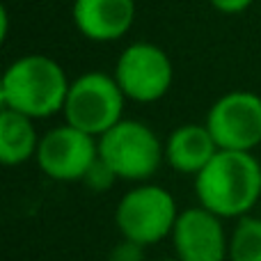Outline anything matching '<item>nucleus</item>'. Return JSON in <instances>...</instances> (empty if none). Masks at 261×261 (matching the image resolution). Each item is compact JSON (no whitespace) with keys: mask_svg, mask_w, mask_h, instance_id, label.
I'll return each instance as SVG.
<instances>
[{"mask_svg":"<svg viewBox=\"0 0 261 261\" xmlns=\"http://www.w3.org/2000/svg\"><path fill=\"white\" fill-rule=\"evenodd\" d=\"M71 81L48 55H23L5 69L0 83L3 108L30 119H48L64 110Z\"/></svg>","mask_w":261,"mask_h":261,"instance_id":"f03ea898","label":"nucleus"},{"mask_svg":"<svg viewBox=\"0 0 261 261\" xmlns=\"http://www.w3.org/2000/svg\"><path fill=\"white\" fill-rule=\"evenodd\" d=\"M142 250H144V245L128 241V239H122V243H117L110 250L108 261H142Z\"/></svg>","mask_w":261,"mask_h":261,"instance_id":"2eb2a0df","label":"nucleus"},{"mask_svg":"<svg viewBox=\"0 0 261 261\" xmlns=\"http://www.w3.org/2000/svg\"><path fill=\"white\" fill-rule=\"evenodd\" d=\"M213 140L227 151H252L261 144V96L236 90L211 106L204 122Z\"/></svg>","mask_w":261,"mask_h":261,"instance_id":"0eeeda50","label":"nucleus"},{"mask_svg":"<svg viewBox=\"0 0 261 261\" xmlns=\"http://www.w3.org/2000/svg\"><path fill=\"white\" fill-rule=\"evenodd\" d=\"M220 151L206 124H184L174 128L165 142V161L181 174L197 176Z\"/></svg>","mask_w":261,"mask_h":261,"instance_id":"9b49d317","label":"nucleus"},{"mask_svg":"<svg viewBox=\"0 0 261 261\" xmlns=\"http://www.w3.org/2000/svg\"><path fill=\"white\" fill-rule=\"evenodd\" d=\"M96 142L99 158L117 179L124 181H147L156 174L165 158L161 138L147 124L135 119H122L96 138Z\"/></svg>","mask_w":261,"mask_h":261,"instance_id":"7ed1b4c3","label":"nucleus"},{"mask_svg":"<svg viewBox=\"0 0 261 261\" xmlns=\"http://www.w3.org/2000/svg\"><path fill=\"white\" fill-rule=\"evenodd\" d=\"M113 76L128 101L153 103L170 92L174 67L161 46L138 41L122 50Z\"/></svg>","mask_w":261,"mask_h":261,"instance_id":"423d86ee","label":"nucleus"},{"mask_svg":"<svg viewBox=\"0 0 261 261\" xmlns=\"http://www.w3.org/2000/svg\"><path fill=\"white\" fill-rule=\"evenodd\" d=\"M156 261H179V259L174 257V259H156Z\"/></svg>","mask_w":261,"mask_h":261,"instance_id":"f3484780","label":"nucleus"},{"mask_svg":"<svg viewBox=\"0 0 261 261\" xmlns=\"http://www.w3.org/2000/svg\"><path fill=\"white\" fill-rule=\"evenodd\" d=\"M99 158V142L85 130L62 124L41 135L37 163L55 181H83Z\"/></svg>","mask_w":261,"mask_h":261,"instance_id":"6e6552de","label":"nucleus"},{"mask_svg":"<svg viewBox=\"0 0 261 261\" xmlns=\"http://www.w3.org/2000/svg\"><path fill=\"white\" fill-rule=\"evenodd\" d=\"M39 140L41 138L35 130V119L16 110L3 108L0 113V161L5 165L14 167L37 156Z\"/></svg>","mask_w":261,"mask_h":261,"instance_id":"f8f14e48","label":"nucleus"},{"mask_svg":"<svg viewBox=\"0 0 261 261\" xmlns=\"http://www.w3.org/2000/svg\"><path fill=\"white\" fill-rule=\"evenodd\" d=\"M218 12L222 14H241L254 3V0H208Z\"/></svg>","mask_w":261,"mask_h":261,"instance_id":"dca6fc26","label":"nucleus"},{"mask_svg":"<svg viewBox=\"0 0 261 261\" xmlns=\"http://www.w3.org/2000/svg\"><path fill=\"white\" fill-rule=\"evenodd\" d=\"M124 103L126 96L115 76L106 71H87L71 81L62 115L67 124L101 138L124 119Z\"/></svg>","mask_w":261,"mask_h":261,"instance_id":"20e7f679","label":"nucleus"},{"mask_svg":"<svg viewBox=\"0 0 261 261\" xmlns=\"http://www.w3.org/2000/svg\"><path fill=\"white\" fill-rule=\"evenodd\" d=\"M78 32L90 41H115L130 30L135 18L133 0H76L71 9Z\"/></svg>","mask_w":261,"mask_h":261,"instance_id":"9d476101","label":"nucleus"},{"mask_svg":"<svg viewBox=\"0 0 261 261\" xmlns=\"http://www.w3.org/2000/svg\"><path fill=\"white\" fill-rule=\"evenodd\" d=\"M115 179H117V176L110 172V167L106 165L101 158H96V163L92 165V170L87 172V176L83 181H85L90 188H94V190H106Z\"/></svg>","mask_w":261,"mask_h":261,"instance_id":"4468645a","label":"nucleus"},{"mask_svg":"<svg viewBox=\"0 0 261 261\" xmlns=\"http://www.w3.org/2000/svg\"><path fill=\"white\" fill-rule=\"evenodd\" d=\"M199 206L225 218H243L261 197V163L252 151L220 149L195 176Z\"/></svg>","mask_w":261,"mask_h":261,"instance_id":"f257e3e1","label":"nucleus"},{"mask_svg":"<svg viewBox=\"0 0 261 261\" xmlns=\"http://www.w3.org/2000/svg\"><path fill=\"white\" fill-rule=\"evenodd\" d=\"M176 202L172 193L161 186H135L117 204L115 222L122 239L135 241L140 245H156L165 236H172L176 225Z\"/></svg>","mask_w":261,"mask_h":261,"instance_id":"39448f33","label":"nucleus"},{"mask_svg":"<svg viewBox=\"0 0 261 261\" xmlns=\"http://www.w3.org/2000/svg\"><path fill=\"white\" fill-rule=\"evenodd\" d=\"M222 218L204 206L179 213L172 229V243L179 261H225L229 259V239Z\"/></svg>","mask_w":261,"mask_h":261,"instance_id":"1a4fd4ad","label":"nucleus"},{"mask_svg":"<svg viewBox=\"0 0 261 261\" xmlns=\"http://www.w3.org/2000/svg\"><path fill=\"white\" fill-rule=\"evenodd\" d=\"M229 261H261V218H239L229 236Z\"/></svg>","mask_w":261,"mask_h":261,"instance_id":"ddd939ff","label":"nucleus"}]
</instances>
